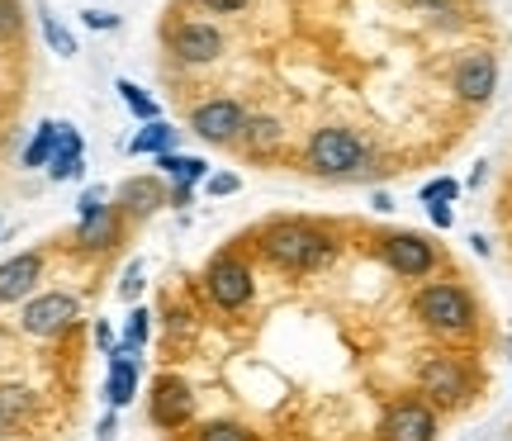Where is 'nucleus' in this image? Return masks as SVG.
Instances as JSON below:
<instances>
[{
  "instance_id": "f257e3e1",
  "label": "nucleus",
  "mask_w": 512,
  "mask_h": 441,
  "mask_svg": "<svg viewBox=\"0 0 512 441\" xmlns=\"http://www.w3.org/2000/svg\"><path fill=\"white\" fill-rule=\"evenodd\" d=\"M261 252H266V261H275L280 271L304 276V271H323V266L337 257V242H332L323 228H313V223L280 219L261 233Z\"/></svg>"
},
{
  "instance_id": "f03ea898",
  "label": "nucleus",
  "mask_w": 512,
  "mask_h": 441,
  "mask_svg": "<svg viewBox=\"0 0 512 441\" xmlns=\"http://www.w3.org/2000/svg\"><path fill=\"white\" fill-rule=\"evenodd\" d=\"M413 313H418L432 332H441V337H465V332H475V299L460 290V285H446V280L418 290Z\"/></svg>"
},
{
  "instance_id": "7ed1b4c3",
  "label": "nucleus",
  "mask_w": 512,
  "mask_h": 441,
  "mask_svg": "<svg viewBox=\"0 0 512 441\" xmlns=\"http://www.w3.org/2000/svg\"><path fill=\"white\" fill-rule=\"evenodd\" d=\"M309 166L318 176H361L370 166V147L351 129H318L309 138Z\"/></svg>"
},
{
  "instance_id": "20e7f679",
  "label": "nucleus",
  "mask_w": 512,
  "mask_h": 441,
  "mask_svg": "<svg viewBox=\"0 0 512 441\" xmlns=\"http://www.w3.org/2000/svg\"><path fill=\"white\" fill-rule=\"evenodd\" d=\"M418 389L432 399V404L460 408L465 399H470L475 380H470L465 361H456V356H427V361H422V370H418Z\"/></svg>"
},
{
  "instance_id": "39448f33",
  "label": "nucleus",
  "mask_w": 512,
  "mask_h": 441,
  "mask_svg": "<svg viewBox=\"0 0 512 441\" xmlns=\"http://www.w3.org/2000/svg\"><path fill=\"white\" fill-rule=\"evenodd\" d=\"M204 290H209V299L219 309H242L256 290V276L242 257H214L209 271H204Z\"/></svg>"
},
{
  "instance_id": "423d86ee",
  "label": "nucleus",
  "mask_w": 512,
  "mask_h": 441,
  "mask_svg": "<svg viewBox=\"0 0 512 441\" xmlns=\"http://www.w3.org/2000/svg\"><path fill=\"white\" fill-rule=\"evenodd\" d=\"M147 418L166 432H176L195 418V394L185 385L181 375H157L152 380V394H147Z\"/></svg>"
},
{
  "instance_id": "0eeeda50",
  "label": "nucleus",
  "mask_w": 512,
  "mask_h": 441,
  "mask_svg": "<svg viewBox=\"0 0 512 441\" xmlns=\"http://www.w3.org/2000/svg\"><path fill=\"white\" fill-rule=\"evenodd\" d=\"M380 441H437V413L422 399H399L384 408Z\"/></svg>"
},
{
  "instance_id": "6e6552de",
  "label": "nucleus",
  "mask_w": 512,
  "mask_h": 441,
  "mask_svg": "<svg viewBox=\"0 0 512 441\" xmlns=\"http://www.w3.org/2000/svg\"><path fill=\"white\" fill-rule=\"evenodd\" d=\"M190 129L200 133L204 143L228 147L247 133V110H242L238 100H209V105H200V110L190 114Z\"/></svg>"
},
{
  "instance_id": "1a4fd4ad",
  "label": "nucleus",
  "mask_w": 512,
  "mask_h": 441,
  "mask_svg": "<svg viewBox=\"0 0 512 441\" xmlns=\"http://www.w3.org/2000/svg\"><path fill=\"white\" fill-rule=\"evenodd\" d=\"M384 261H389V271L403 280H422L432 276V266H437V247L418 233H389L384 238Z\"/></svg>"
},
{
  "instance_id": "9d476101",
  "label": "nucleus",
  "mask_w": 512,
  "mask_h": 441,
  "mask_svg": "<svg viewBox=\"0 0 512 441\" xmlns=\"http://www.w3.org/2000/svg\"><path fill=\"white\" fill-rule=\"evenodd\" d=\"M76 318V299L72 294H38L24 304L19 313V328L29 332V337H57L62 328H72Z\"/></svg>"
},
{
  "instance_id": "9b49d317",
  "label": "nucleus",
  "mask_w": 512,
  "mask_h": 441,
  "mask_svg": "<svg viewBox=\"0 0 512 441\" xmlns=\"http://www.w3.org/2000/svg\"><path fill=\"white\" fill-rule=\"evenodd\" d=\"M223 34L214 29V24H200V19H190V24H181L176 34H171V53L181 57V62H190V67H204V62H219L223 57Z\"/></svg>"
},
{
  "instance_id": "f8f14e48",
  "label": "nucleus",
  "mask_w": 512,
  "mask_h": 441,
  "mask_svg": "<svg viewBox=\"0 0 512 441\" xmlns=\"http://www.w3.org/2000/svg\"><path fill=\"white\" fill-rule=\"evenodd\" d=\"M494 91H498V62H494V53L460 57V67H456V95H460V100L484 105Z\"/></svg>"
},
{
  "instance_id": "ddd939ff",
  "label": "nucleus",
  "mask_w": 512,
  "mask_h": 441,
  "mask_svg": "<svg viewBox=\"0 0 512 441\" xmlns=\"http://www.w3.org/2000/svg\"><path fill=\"white\" fill-rule=\"evenodd\" d=\"M43 276V257L38 252H24V257L0 261V304H15V299H29V290Z\"/></svg>"
},
{
  "instance_id": "4468645a",
  "label": "nucleus",
  "mask_w": 512,
  "mask_h": 441,
  "mask_svg": "<svg viewBox=\"0 0 512 441\" xmlns=\"http://www.w3.org/2000/svg\"><path fill=\"white\" fill-rule=\"evenodd\" d=\"M119 233H124V214L119 209H100V214H91V219H81V228H76V247L81 252H110L114 242H119Z\"/></svg>"
},
{
  "instance_id": "2eb2a0df",
  "label": "nucleus",
  "mask_w": 512,
  "mask_h": 441,
  "mask_svg": "<svg viewBox=\"0 0 512 441\" xmlns=\"http://www.w3.org/2000/svg\"><path fill=\"white\" fill-rule=\"evenodd\" d=\"M119 200H124V209L133 214V219H152L162 204H171V195H166V185L157 181V176H133V181L119 185Z\"/></svg>"
},
{
  "instance_id": "dca6fc26",
  "label": "nucleus",
  "mask_w": 512,
  "mask_h": 441,
  "mask_svg": "<svg viewBox=\"0 0 512 441\" xmlns=\"http://www.w3.org/2000/svg\"><path fill=\"white\" fill-rule=\"evenodd\" d=\"M48 176L53 181H81L86 176V162H81V133L72 124H62V138H57V152L48 162Z\"/></svg>"
},
{
  "instance_id": "f3484780",
  "label": "nucleus",
  "mask_w": 512,
  "mask_h": 441,
  "mask_svg": "<svg viewBox=\"0 0 512 441\" xmlns=\"http://www.w3.org/2000/svg\"><path fill=\"white\" fill-rule=\"evenodd\" d=\"M133 389H138V361L114 347L110 351V380H105V399H110V408H124L128 399H133Z\"/></svg>"
},
{
  "instance_id": "a211bd4d",
  "label": "nucleus",
  "mask_w": 512,
  "mask_h": 441,
  "mask_svg": "<svg viewBox=\"0 0 512 441\" xmlns=\"http://www.w3.org/2000/svg\"><path fill=\"white\" fill-rule=\"evenodd\" d=\"M242 143H247V152H252V157H271L275 147L285 143V124H280L275 114H256V119H247Z\"/></svg>"
},
{
  "instance_id": "6ab92c4d",
  "label": "nucleus",
  "mask_w": 512,
  "mask_h": 441,
  "mask_svg": "<svg viewBox=\"0 0 512 441\" xmlns=\"http://www.w3.org/2000/svg\"><path fill=\"white\" fill-rule=\"evenodd\" d=\"M176 147V129L166 124V119H157V124H143V129L133 133V143H128V152H138V157H162V152H171Z\"/></svg>"
},
{
  "instance_id": "aec40b11",
  "label": "nucleus",
  "mask_w": 512,
  "mask_h": 441,
  "mask_svg": "<svg viewBox=\"0 0 512 441\" xmlns=\"http://www.w3.org/2000/svg\"><path fill=\"white\" fill-rule=\"evenodd\" d=\"M166 176H176L181 185H195V181H209V162L204 157H190V152H162L157 157Z\"/></svg>"
},
{
  "instance_id": "412c9836",
  "label": "nucleus",
  "mask_w": 512,
  "mask_h": 441,
  "mask_svg": "<svg viewBox=\"0 0 512 441\" xmlns=\"http://www.w3.org/2000/svg\"><path fill=\"white\" fill-rule=\"evenodd\" d=\"M114 91H119V100H124L128 110H133V119H143V124H157L162 119V105L152 100V95H143V86H133V81H114Z\"/></svg>"
},
{
  "instance_id": "4be33fe9",
  "label": "nucleus",
  "mask_w": 512,
  "mask_h": 441,
  "mask_svg": "<svg viewBox=\"0 0 512 441\" xmlns=\"http://www.w3.org/2000/svg\"><path fill=\"white\" fill-rule=\"evenodd\" d=\"M57 138H62V124H53V119H43L34 133V143L24 147V166H48L57 152Z\"/></svg>"
},
{
  "instance_id": "5701e85b",
  "label": "nucleus",
  "mask_w": 512,
  "mask_h": 441,
  "mask_svg": "<svg viewBox=\"0 0 512 441\" xmlns=\"http://www.w3.org/2000/svg\"><path fill=\"white\" fill-rule=\"evenodd\" d=\"M29 413H34V394H29V389L24 385H0V418H5V423L15 427L19 418H29Z\"/></svg>"
},
{
  "instance_id": "b1692460",
  "label": "nucleus",
  "mask_w": 512,
  "mask_h": 441,
  "mask_svg": "<svg viewBox=\"0 0 512 441\" xmlns=\"http://www.w3.org/2000/svg\"><path fill=\"white\" fill-rule=\"evenodd\" d=\"M38 24H43V38H48V48H53L57 57H72L76 53V38L57 24V15L48 10V5H38Z\"/></svg>"
},
{
  "instance_id": "393cba45",
  "label": "nucleus",
  "mask_w": 512,
  "mask_h": 441,
  "mask_svg": "<svg viewBox=\"0 0 512 441\" xmlns=\"http://www.w3.org/2000/svg\"><path fill=\"white\" fill-rule=\"evenodd\" d=\"M147 332H152V313H147V309H133V313H128L124 347H119V351H124V356H133V351H138V347L147 342Z\"/></svg>"
},
{
  "instance_id": "a878e982",
  "label": "nucleus",
  "mask_w": 512,
  "mask_h": 441,
  "mask_svg": "<svg viewBox=\"0 0 512 441\" xmlns=\"http://www.w3.org/2000/svg\"><path fill=\"white\" fill-rule=\"evenodd\" d=\"M24 34V5L19 0H0V43H15Z\"/></svg>"
},
{
  "instance_id": "bb28decb",
  "label": "nucleus",
  "mask_w": 512,
  "mask_h": 441,
  "mask_svg": "<svg viewBox=\"0 0 512 441\" xmlns=\"http://www.w3.org/2000/svg\"><path fill=\"white\" fill-rule=\"evenodd\" d=\"M195 441H256V437L242 423H204L195 432Z\"/></svg>"
},
{
  "instance_id": "cd10ccee",
  "label": "nucleus",
  "mask_w": 512,
  "mask_h": 441,
  "mask_svg": "<svg viewBox=\"0 0 512 441\" xmlns=\"http://www.w3.org/2000/svg\"><path fill=\"white\" fill-rule=\"evenodd\" d=\"M460 195V181H451V176H441V181L422 185V204H451Z\"/></svg>"
},
{
  "instance_id": "c85d7f7f",
  "label": "nucleus",
  "mask_w": 512,
  "mask_h": 441,
  "mask_svg": "<svg viewBox=\"0 0 512 441\" xmlns=\"http://www.w3.org/2000/svg\"><path fill=\"white\" fill-rule=\"evenodd\" d=\"M100 209H110V195H105V185H91V190L76 200V214L91 219V214H100Z\"/></svg>"
},
{
  "instance_id": "c756f323",
  "label": "nucleus",
  "mask_w": 512,
  "mask_h": 441,
  "mask_svg": "<svg viewBox=\"0 0 512 441\" xmlns=\"http://www.w3.org/2000/svg\"><path fill=\"white\" fill-rule=\"evenodd\" d=\"M119 294H124L128 304L143 294V261H128V271H124V280H119Z\"/></svg>"
},
{
  "instance_id": "7c9ffc66",
  "label": "nucleus",
  "mask_w": 512,
  "mask_h": 441,
  "mask_svg": "<svg viewBox=\"0 0 512 441\" xmlns=\"http://www.w3.org/2000/svg\"><path fill=\"white\" fill-rule=\"evenodd\" d=\"M238 176H233V171H219V176H209V181H204V190H209V195H214V200H219V195H238Z\"/></svg>"
},
{
  "instance_id": "2f4dec72",
  "label": "nucleus",
  "mask_w": 512,
  "mask_h": 441,
  "mask_svg": "<svg viewBox=\"0 0 512 441\" xmlns=\"http://www.w3.org/2000/svg\"><path fill=\"white\" fill-rule=\"evenodd\" d=\"M86 29H119V15H105V10H86Z\"/></svg>"
},
{
  "instance_id": "473e14b6",
  "label": "nucleus",
  "mask_w": 512,
  "mask_h": 441,
  "mask_svg": "<svg viewBox=\"0 0 512 441\" xmlns=\"http://www.w3.org/2000/svg\"><path fill=\"white\" fill-rule=\"evenodd\" d=\"M204 10H214V15H238V10H247V0H200Z\"/></svg>"
},
{
  "instance_id": "72a5a7b5",
  "label": "nucleus",
  "mask_w": 512,
  "mask_h": 441,
  "mask_svg": "<svg viewBox=\"0 0 512 441\" xmlns=\"http://www.w3.org/2000/svg\"><path fill=\"white\" fill-rule=\"evenodd\" d=\"M413 5H422V10H432V15H456L460 0H413Z\"/></svg>"
},
{
  "instance_id": "f704fd0d",
  "label": "nucleus",
  "mask_w": 512,
  "mask_h": 441,
  "mask_svg": "<svg viewBox=\"0 0 512 441\" xmlns=\"http://www.w3.org/2000/svg\"><path fill=\"white\" fill-rule=\"evenodd\" d=\"M427 214H432L437 228H451V219H456V214H451V204H427Z\"/></svg>"
},
{
  "instance_id": "c9c22d12",
  "label": "nucleus",
  "mask_w": 512,
  "mask_h": 441,
  "mask_svg": "<svg viewBox=\"0 0 512 441\" xmlns=\"http://www.w3.org/2000/svg\"><path fill=\"white\" fill-rule=\"evenodd\" d=\"M95 342H100V347H105V351H114V328H110V323H105V318L95 323Z\"/></svg>"
},
{
  "instance_id": "e433bc0d",
  "label": "nucleus",
  "mask_w": 512,
  "mask_h": 441,
  "mask_svg": "<svg viewBox=\"0 0 512 441\" xmlns=\"http://www.w3.org/2000/svg\"><path fill=\"white\" fill-rule=\"evenodd\" d=\"M95 437H100V441H110V437H114V413H105V418H100V427H95Z\"/></svg>"
},
{
  "instance_id": "4c0bfd02",
  "label": "nucleus",
  "mask_w": 512,
  "mask_h": 441,
  "mask_svg": "<svg viewBox=\"0 0 512 441\" xmlns=\"http://www.w3.org/2000/svg\"><path fill=\"white\" fill-rule=\"evenodd\" d=\"M171 204H176V209H181V204H190V185L176 181V190H171Z\"/></svg>"
},
{
  "instance_id": "58836bf2",
  "label": "nucleus",
  "mask_w": 512,
  "mask_h": 441,
  "mask_svg": "<svg viewBox=\"0 0 512 441\" xmlns=\"http://www.w3.org/2000/svg\"><path fill=\"white\" fill-rule=\"evenodd\" d=\"M370 204H375V209H380V214H389V209H394V200H389V195H384V190H380V195H375V200H370Z\"/></svg>"
},
{
  "instance_id": "ea45409f",
  "label": "nucleus",
  "mask_w": 512,
  "mask_h": 441,
  "mask_svg": "<svg viewBox=\"0 0 512 441\" xmlns=\"http://www.w3.org/2000/svg\"><path fill=\"white\" fill-rule=\"evenodd\" d=\"M5 432H10V423H5V418H0V437H5Z\"/></svg>"
}]
</instances>
